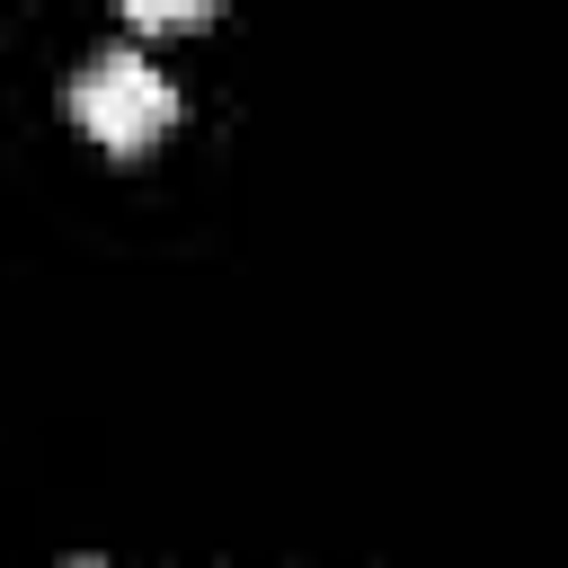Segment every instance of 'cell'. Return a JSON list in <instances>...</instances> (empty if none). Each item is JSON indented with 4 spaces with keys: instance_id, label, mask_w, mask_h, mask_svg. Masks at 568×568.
<instances>
[{
    "instance_id": "obj_2",
    "label": "cell",
    "mask_w": 568,
    "mask_h": 568,
    "mask_svg": "<svg viewBox=\"0 0 568 568\" xmlns=\"http://www.w3.org/2000/svg\"><path fill=\"white\" fill-rule=\"evenodd\" d=\"M195 18H213L204 0H133V27H195Z\"/></svg>"
},
{
    "instance_id": "obj_1",
    "label": "cell",
    "mask_w": 568,
    "mask_h": 568,
    "mask_svg": "<svg viewBox=\"0 0 568 568\" xmlns=\"http://www.w3.org/2000/svg\"><path fill=\"white\" fill-rule=\"evenodd\" d=\"M71 115H80L106 151H151V142L178 124V89H169V71H160L151 53L106 44V53H89L80 80H71Z\"/></svg>"
},
{
    "instance_id": "obj_3",
    "label": "cell",
    "mask_w": 568,
    "mask_h": 568,
    "mask_svg": "<svg viewBox=\"0 0 568 568\" xmlns=\"http://www.w3.org/2000/svg\"><path fill=\"white\" fill-rule=\"evenodd\" d=\"M71 568H106V559H71Z\"/></svg>"
}]
</instances>
